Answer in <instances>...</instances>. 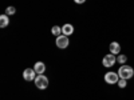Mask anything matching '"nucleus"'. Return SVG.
Instances as JSON below:
<instances>
[{
  "instance_id": "nucleus-1",
  "label": "nucleus",
  "mask_w": 134,
  "mask_h": 100,
  "mask_svg": "<svg viewBox=\"0 0 134 100\" xmlns=\"http://www.w3.org/2000/svg\"><path fill=\"white\" fill-rule=\"evenodd\" d=\"M118 75H119V79H125V80H127V79H130V77H133V75H134V70L131 68L130 65H121V68L118 70Z\"/></svg>"
},
{
  "instance_id": "nucleus-2",
  "label": "nucleus",
  "mask_w": 134,
  "mask_h": 100,
  "mask_svg": "<svg viewBox=\"0 0 134 100\" xmlns=\"http://www.w3.org/2000/svg\"><path fill=\"white\" fill-rule=\"evenodd\" d=\"M35 85L39 88V90H44V88L48 87V79L43 73L42 75H38L35 77Z\"/></svg>"
},
{
  "instance_id": "nucleus-3",
  "label": "nucleus",
  "mask_w": 134,
  "mask_h": 100,
  "mask_svg": "<svg viewBox=\"0 0 134 100\" xmlns=\"http://www.w3.org/2000/svg\"><path fill=\"white\" fill-rule=\"evenodd\" d=\"M115 61H117L115 55L107 53V55H105V58H103V60H102V64H103L105 67H107V68H110V67H113V65L115 64Z\"/></svg>"
},
{
  "instance_id": "nucleus-4",
  "label": "nucleus",
  "mask_w": 134,
  "mask_h": 100,
  "mask_svg": "<svg viewBox=\"0 0 134 100\" xmlns=\"http://www.w3.org/2000/svg\"><path fill=\"white\" fill-rule=\"evenodd\" d=\"M118 80H119V75L115 72H107L105 75V82L107 84H115L118 83Z\"/></svg>"
},
{
  "instance_id": "nucleus-5",
  "label": "nucleus",
  "mask_w": 134,
  "mask_h": 100,
  "mask_svg": "<svg viewBox=\"0 0 134 100\" xmlns=\"http://www.w3.org/2000/svg\"><path fill=\"white\" fill-rule=\"evenodd\" d=\"M69 38H67L66 35H62L60 36H58L57 38V46H58V48H67L69 47Z\"/></svg>"
},
{
  "instance_id": "nucleus-6",
  "label": "nucleus",
  "mask_w": 134,
  "mask_h": 100,
  "mask_svg": "<svg viewBox=\"0 0 134 100\" xmlns=\"http://www.w3.org/2000/svg\"><path fill=\"white\" fill-rule=\"evenodd\" d=\"M35 75H36L35 70H31V68H27L23 72V77H24V80H27V82L35 80Z\"/></svg>"
},
{
  "instance_id": "nucleus-7",
  "label": "nucleus",
  "mask_w": 134,
  "mask_h": 100,
  "mask_svg": "<svg viewBox=\"0 0 134 100\" xmlns=\"http://www.w3.org/2000/svg\"><path fill=\"white\" fill-rule=\"evenodd\" d=\"M34 70H35V72L38 75H42L44 71H46V65H44V63H42V61H38V63H35V65H34Z\"/></svg>"
},
{
  "instance_id": "nucleus-8",
  "label": "nucleus",
  "mask_w": 134,
  "mask_h": 100,
  "mask_svg": "<svg viewBox=\"0 0 134 100\" xmlns=\"http://www.w3.org/2000/svg\"><path fill=\"white\" fill-rule=\"evenodd\" d=\"M121 51V46H119V43L117 41H113V43H110V52L113 53V55H118Z\"/></svg>"
},
{
  "instance_id": "nucleus-9",
  "label": "nucleus",
  "mask_w": 134,
  "mask_h": 100,
  "mask_svg": "<svg viewBox=\"0 0 134 100\" xmlns=\"http://www.w3.org/2000/svg\"><path fill=\"white\" fill-rule=\"evenodd\" d=\"M72 32H74V27H72V24H64V26L62 27V33H63V35H66V36L71 35Z\"/></svg>"
},
{
  "instance_id": "nucleus-10",
  "label": "nucleus",
  "mask_w": 134,
  "mask_h": 100,
  "mask_svg": "<svg viewBox=\"0 0 134 100\" xmlns=\"http://www.w3.org/2000/svg\"><path fill=\"white\" fill-rule=\"evenodd\" d=\"M9 24V19H8V15H2L0 16V27L2 28H5Z\"/></svg>"
},
{
  "instance_id": "nucleus-11",
  "label": "nucleus",
  "mask_w": 134,
  "mask_h": 100,
  "mask_svg": "<svg viewBox=\"0 0 134 100\" xmlns=\"http://www.w3.org/2000/svg\"><path fill=\"white\" fill-rule=\"evenodd\" d=\"M52 33H54L57 38L60 36V35H62V28H60L59 26H54V27H52Z\"/></svg>"
},
{
  "instance_id": "nucleus-12",
  "label": "nucleus",
  "mask_w": 134,
  "mask_h": 100,
  "mask_svg": "<svg viewBox=\"0 0 134 100\" xmlns=\"http://www.w3.org/2000/svg\"><path fill=\"white\" fill-rule=\"evenodd\" d=\"M126 61H127L126 55H118V58H117V63H119V64H122V65H124Z\"/></svg>"
},
{
  "instance_id": "nucleus-13",
  "label": "nucleus",
  "mask_w": 134,
  "mask_h": 100,
  "mask_svg": "<svg viewBox=\"0 0 134 100\" xmlns=\"http://www.w3.org/2000/svg\"><path fill=\"white\" fill-rule=\"evenodd\" d=\"M16 12V8L15 7H8V8H5V15H14Z\"/></svg>"
},
{
  "instance_id": "nucleus-14",
  "label": "nucleus",
  "mask_w": 134,
  "mask_h": 100,
  "mask_svg": "<svg viewBox=\"0 0 134 100\" xmlns=\"http://www.w3.org/2000/svg\"><path fill=\"white\" fill-rule=\"evenodd\" d=\"M126 84H127V83H126V80H125V79H119V80H118V85H119L121 88H125V87H126Z\"/></svg>"
},
{
  "instance_id": "nucleus-15",
  "label": "nucleus",
  "mask_w": 134,
  "mask_h": 100,
  "mask_svg": "<svg viewBox=\"0 0 134 100\" xmlns=\"http://www.w3.org/2000/svg\"><path fill=\"white\" fill-rule=\"evenodd\" d=\"M74 2H75L76 4H83V3L86 2V0H74Z\"/></svg>"
}]
</instances>
